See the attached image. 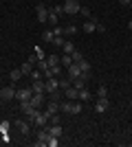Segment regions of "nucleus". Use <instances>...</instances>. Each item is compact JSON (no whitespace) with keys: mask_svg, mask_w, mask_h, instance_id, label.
Masks as SVG:
<instances>
[{"mask_svg":"<svg viewBox=\"0 0 132 147\" xmlns=\"http://www.w3.org/2000/svg\"><path fill=\"white\" fill-rule=\"evenodd\" d=\"M60 110L66 112V114H79L82 112V103H77V101H64V103H60Z\"/></svg>","mask_w":132,"mask_h":147,"instance_id":"obj_1","label":"nucleus"},{"mask_svg":"<svg viewBox=\"0 0 132 147\" xmlns=\"http://www.w3.org/2000/svg\"><path fill=\"white\" fill-rule=\"evenodd\" d=\"M62 7H64V13H66V16H77V13H79V9H82L79 0H66Z\"/></svg>","mask_w":132,"mask_h":147,"instance_id":"obj_2","label":"nucleus"},{"mask_svg":"<svg viewBox=\"0 0 132 147\" xmlns=\"http://www.w3.org/2000/svg\"><path fill=\"white\" fill-rule=\"evenodd\" d=\"M35 16H38V22H42V24L49 22V9H46L44 2H40V5L35 7Z\"/></svg>","mask_w":132,"mask_h":147,"instance_id":"obj_3","label":"nucleus"},{"mask_svg":"<svg viewBox=\"0 0 132 147\" xmlns=\"http://www.w3.org/2000/svg\"><path fill=\"white\" fill-rule=\"evenodd\" d=\"M49 129H46V127H40L38 129V141H35V143H33V145H35V147H44V145H46V143H49Z\"/></svg>","mask_w":132,"mask_h":147,"instance_id":"obj_4","label":"nucleus"},{"mask_svg":"<svg viewBox=\"0 0 132 147\" xmlns=\"http://www.w3.org/2000/svg\"><path fill=\"white\" fill-rule=\"evenodd\" d=\"M13 125H16V129H18L22 136H29V134H31V125H29V121L18 119V121H13Z\"/></svg>","mask_w":132,"mask_h":147,"instance_id":"obj_5","label":"nucleus"},{"mask_svg":"<svg viewBox=\"0 0 132 147\" xmlns=\"http://www.w3.org/2000/svg\"><path fill=\"white\" fill-rule=\"evenodd\" d=\"M31 123H33V125H35L38 129H40V127H46V125H49V117H46V112H42V110H40Z\"/></svg>","mask_w":132,"mask_h":147,"instance_id":"obj_6","label":"nucleus"},{"mask_svg":"<svg viewBox=\"0 0 132 147\" xmlns=\"http://www.w3.org/2000/svg\"><path fill=\"white\" fill-rule=\"evenodd\" d=\"M29 101H31V105H33V108H38V110H40L42 105H46V94H38V92H33Z\"/></svg>","mask_w":132,"mask_h":147,"instance_id":"obj_7","label":"nucleus"},{"mask_svg":"<svg viewBox=\"0 0 132 147\" xmlns=\"http://www.w3.org/2000/svg\"><path fill=\"white\" fill-rule=\"evenodd\" d=\"M0 97H2V101H11V99H16V88H13V86L0 88Z\"/></svg>","mask_w":132,"mask_h":147,"instance_id":"obj_8","label":"nucleus"},{"mask_svg":"<svg viewBox=\"0 0 132 147\" xmlns=\"http://www.w3.org/2000/svg\"><path fill=\"white\" fill-rule=\"evenodd\" d=\"M44 81H46V92H49V94L60 90V79H57V77H49V79H44Z\"/></svg>","mask_w":132,"mask_h":147,"instance_id":"obj_9","label":"nucleus"},{"mask_svg":"<svg viewBox=\"0 0 132 147\" xmlns=\"http://www.w3.org/2000/svg\"><path fill=\"white\" fill-rule=\"evenodd\" d=\"M44 112H46V117L60 114V112H62V110H60V101H53V99H51L49 103H46V110H44Z\"/></svg>","mask_w":132,"mask_h":147,"instance_id":"obj_10","label":"nucleus"},{"mask_svg":"<svg viewBox=\"0 0 132 147\" xmlns=\"http://www.w3.org/2000/svg\"><path fill=\"white\" fill-rule=\"evenodd\" d=\"M108 108H110V101L106 99H97V103H95V112L97 114H104V112H108Z\"/></svg>","mask_w":132,"mask_h":147,"instance_id":"obj_11","label":"nucleus"},{"mask_svg":"<svg viewBox=\"0 0 132 147\" xmlns=\"http://www.w3.org/2000/svg\"><path fill=\"white\" fill-rule=\"evenodd\" d=\"M31 94H33L31 86H29V88H20V90H16V99H18V101H29V99H31Z\"/></svg>","mask_w":132,"mask_h":147,"instance_id":"obj_12","label":"nucleus"},{"mask_svg":"<svg viewBox=\"0 0 132 147\" xmlns=\"http://www.w3.org/2000/svg\"><path fill=\"white\" fill-rule=\"evenodd\" d=\"M66 77H68V79H77V77H82V70H79V66H77L75 61L66 68Z\"/></svg>","mask_w":132,"mask_h":147,"instance_id":"obj_13","label":"nucleus"},{"mask_svg":"<svg viewBox=\"0 0 132 147\" xmlns=\"http://www.w3.org/2000/svg\"><path fill=\"white\" fill-rule=\"evenodd\" d=\"M31 90L38 92V94H46V81H44V79H35L31 84Z\"/></svg>","mask_w":132,"mask_h":147,"instance_id":"obj_14","label":"nucleus"},{"mask_svg":"<svg viewBox=\"0 0 132 147\" xmlns=\"http://www.w3.org/2000/svg\"><path fill=\"white\" fill-rule=\"evenodd\" d=\"M97 24H99V22H97L95 18H88L86 22H84L82 31H84V33H95V31H97Z\"/></svg>","mask_w":132,"mask_h":147,"instance_id":"obj_15","label":"nucleus"},{"mask_svg":"<svg viewBox=\"0 0 132 147\" xmlns=\"http://www.w3.org/2000/svg\"><path fill=\"white\" fill-rule=\"evenodd\" d=\"M46 129H49L51 136H57V138L62 136V125H60V123H49V125H46Z\"/></svg>","mask_w":132,"mask_h":147,"instance_id":"obj_16","label":"nucleus"},{"mask_svg":"<svg viewBox=\"0 0 132 147\" xmlns=\"http://www.w3.org/2000/svg\"><path fill=\"white\" fill-rule=\"evenodd\" d=\"M64 97L66 99H70V101H75L77 99V94H79V90H77V88H73V86H68V88H64Z\"/></svg>","mask_w":132,"mask_h":147,"instance_id":"obj_17","label":"nucleus"},{"mask_svg":"<svg viewBox=\"0 0 132 147\" xmlns=\"http://www.w3.org/2000/svg\"><path fill=\"white\" fill-rule=\"evenodd\" d=\"M20 77H24V75H22V70H20V68H13L11 73H9V79H11L13 84H16V81H18Z\"/></svg>","mask_w":132,"mask_h":147,"instance_id":"obj_18","label":"nucleus"},{"mask_svg":"<svg viewBox=\"0 0 132 147\" xmlns=\"http://www.w3.org/2000/svg\"><path fill=\"white\" fill-rule=\"evenodd\" d=\"M70 84H73V88H77V90L86 88V79H82V77H77V79H70Z\"/></svg>","mask_w":132,"mask_h":147,"instance_id":"obj_19","label":"nucleus"},{"mask_svg":"<svg viewBox=\"0 0 132 147\" xmlns=\"http://www.w3.org/2000/svg\"><path fill=\"white\" fill-rule=\"evenodd\" d=\"M77 99H82L84 103H86V101H90V99H93V94H90L86 88H82V90H79V94H77Z\"/></svg>","mask_w":132,"mask_h":147,"instance_id":"obj_20","label":"nucleus"},{"mask_svg":"<svg viewBox=\"0 0 132 147\" xmlns=\"http://www.w3.org/2000/svg\"><path fill=\"white\" fill-rule=\"evenodd\" d=\"M33 64H29V61H24V64H22V66H20V70H22V75H31L33 73Z\"/></svg>","mask_w":132,"mask_h":147,"instance_id":"obj_21","label":"nucleus"},{"mask_svg":"<svg viewBox=\"0 0 132 147\" xmlns=\"http://www.w3.org/2000/svg\"><path fill=\"white\" fill-rule=\"evenodd\" d=\"M60 64H62L64 68H68L70 64H73V57H70V55H66V53H64V55L60 57Z\"/></svg>","mask_w":132,"mask_h":147,"instance_id":"obj_22","label":"nucleus"},{"mask_svg":"<svg viewBox=\"0 0 132 147\" xmlns=\"http://www.w3.org/2000/svg\"><path fill=\"white\" fill-rule=\"evenodd\" d=\"M62 51H64V53H66V55H70V53L75 51V44H73V42H68V40H66V42H64V46H62Z\"/></svg>","mask_w":132,"mask_h":147,"instance_id":"obj_23","label":"nucleus"},{"mask_svg":"<svg viewBox=\"0 0 132 147\" xmlns=\"http://www.w3.org/2000/svg\"><path fill=\"white\" fill-rule=\"evenodd\" d=\"M64 42H66V40H64V35H55L51 44H53V46H57V49H62V46H64Z\"/></svg>","mask_w":132,"mask_h":147,"instance_id":"obj_24","label":"nucleus"},{"mask_svg":"<svg viewBox=\"0 0 132 147\" xmlns=\"http://www.w3.org/2000/svg\"><path fill=\"white\" fill-rule=\"evenodd\" d=\"M53 37H55V33H53L51 29H46V31L42 33V40H44V42H53Z\"/></svg>","mask_w":132,"mask_h":147,"instance_id":"obj_25","label":"nucleus"},{"mask_svg":"<svg viewBox=\"0 0 132 147\" xmlns=\"http://www.w3.org/2000/svg\"><path fill=\"white\" fill-rule=\"evenodd\" d=\"M49 24H51V26L60 24V16H55V13H53V11H49Z\"/></svg>","mask_w":132,"mask_h":147,"instance_id":"obj_26","label":"nucleus"},{"mask_svg":"<svg viewBox=\"0 0 132 147\" xmlns=\"http://www.w3.org/2000/svg\"><path fill=\"white\" fill-rule=\"evenodd\" d=\"M77 31H79V29H77L75 24H66V26H64V33H66V35H75Z\"/></svg>","mask_w":132,"mask_h":147,"instance_id":"obj_27","label":"nucleus"},{"mask_svg":"<svg viewBox=\"0 0 132 147\" xmlns=\"http://www.w3.org/2000/svg\"><path fill=\"white\" fill-rule=\"evenodd\" d=\"M46 64H49V68L57 66V64H60V57H57V55H49V57H46Z\"/></svg>","mask_w":132,"mask_h":147,"instance_id":"obj_28","label":"nucleus"},{"mask_svg":"<svg viewBox=\"0 0 132 147\" xmlns=\"http://www.w3.org/2000/svg\"><path fill=\"white\" fill-rule=\"evenodd\" d=\"M106 97H108V88L99 86V88H97V99H106Z\"/></svg>","mask_w":132,"mask_h":147,"instance_id":"obj_29","label":"nucleus"},{"mask_svg":"<svg viewBox=\"0 0 132 147\" xmlns=\"http://www.w3.org/2000/svg\"><path fill=\"white\" fill-rule=\"evenodd\" d=\"M29 77H31L33 81H35V79H44V73H42V70H35V68H33V73L29 75Z\"/></svg>","mask_w":132,"mask_h":147,"instance_id":"obj_30","label":"nucleus"},{"mask_svg":"<svg viewBox=\"0 0 132 147\" xmlns=\"http://www.w3.org/2000/svg\"><path fill=\"white\" fill-rule=\"evenodd\" d=\"M46 145L49 147H57L60 145V138H57V136H49V143H46Z\"/></svg>","mask_w":132,"mask_h":147,"instance_id":"obj_31","label":"nucleus"},{"mask_svg":"<svg viewBox=\"0 0 132 147\" xmlns=\"http://www.w3.org/2000/svg\"><path fill=\"white\" fill-rule=\"evenodd\" d=\"M70 57H73V61H79V59H84V55H82V53H79V51H73V53H70Z\"/></svg>","mask_w":132,"mask_h":147,"instance_id":"obj_32","label":"nucleus"},{"mask_svg":"<svg viewBox=\"0 0 132 147\" xmlns=\"http://www.w3.org/2000/svg\"><path fill=\"white\" fill-rule=\"evenodd\" d=\"M33 53H35V57H38V59H44V51H42V46H35V49H33Z\"/></svg>","mask_w":132,"mask_h":147,"instance_id":"obj_33","label":"nucleus"},{"mask_svg":"<svg viewBox=\"0 0 132 147\" xmlns=\"http://www.w3.org/2000/svg\"><path fill=\"white\" fill-rule=\"evenodd\" d=\"M51 11L55 13V16H62V13H64V7H62V5H57V7H53Z\"/></svg>","mask_w":132,"mask_h":147,"instance_id":"obj_34","label":"nucleus"},{"mask_svg":"<svg viewBox=\"0 0 132 147\" xmlns=\"http://www.w3.org/2000/svg\"><path fill=\"white\" fill-rule=\"evenodd\" d=\"M79 16H84V18H90V9H88V7H82V9H79Z\"/></svg>","mask_w":132,"mask_h":147,"instance_id":"obj_35","label":"nucleus"},{"mask_svg":"<svg viewBox=\"0 0 132 147\" xmlns=\"http://www.w3.org/2000/svg\"><path fill=\"white\" fill-rule=\"evenodd\" d=\"M53 33H55V35H64V26L55 24V26H53Z\"/></svg>","mask_w":132,"mask_h":147,"instance_id":"obj_36","label":"nucleus"},{"mask_svg":"<svg viewBox=\"0 0 132 147\" xmlns=\"http://www.w3.org/2000/svg\"><path fill=\"white\" fill-rule=\"evenodd\" d=\"M119 2H121L123 7H132V0H119Z\"/></svg>","mask_w":132,"mask_h":147,"instance_id":"obj_37","label":"nucleus"},{"mask_svg":"<svg viewBox=\"0 0 132 147\" xmlns=\"http://www.w3.org/2000/svg\"><path fill=\"white\" fill-rule=\"evenodd\" d=\"M97 31H99V33H104V31H106V24H101V22H99V24H97Z\"/></svg>","mask_w":132,"mask_h":147,"instance_id":"obj_38","label":"nucleus"},{"mask_svg":"<svg viewBox=\"0 0 132 147\" xmlns=\"http://www.w3.org/2000/svg\"><path fill=\"white\" fill-rule=\"evenodd\" d=\"M128 29H132V20H130V22H128Z\"/></svg>","mask_w":132,"mask_h":147,"instance_id":"obj_39","label":"nucleus"},{"mask_svg":"<svg viewBox=\"0 0 132 147\" xmlns=\"http://www.w3.org/2000/svg\"><path fill=\"white\" fill-rule=\"evenodd\" d=\"M130 108H132V101H130Z\"/></svg>","mask_w":132,"mask_h":147,"instance_id":"obj_40","label":"nucleus"}]
</instances>
